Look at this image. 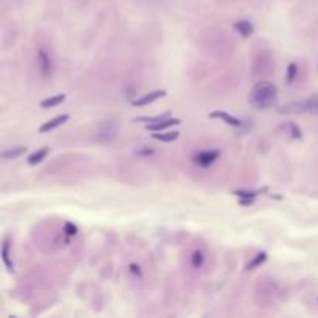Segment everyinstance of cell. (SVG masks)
Wrapping results in <instances>:
<instances>
[{
	"instance_id": "cell-1",
	"label": "cell",
	"mask_w": 318,
	"mask_h": 318,
	"mask_svg": "<svg viewBox=\"0 0 318 318\" xmlns=\"http://www.w3.org/2000/svg\"><path fill=\"white\" fill-rule=\"evenodd\" d=\"M278 101V87L268 81L256 83L250 93V103L256 109H270L275 107Z\"/></svg>"
},
{
	"instance_id": "cell-2",
	"label": "cell",
	"mask_w": 318,
	"mask_h": 318,
	"mask_svg": "<svg viewBox=\"0 0 318 318\" xmlns=\"http://www.w3.org/2000/svg\"><path fill=\"white\" fill-rule=\"evenodd\" d=\"M120 134V121L118 120H104L96 128V140L100 143H112Z\"/></svg>"
},
{
	"instance_id": "cell-3",
	"label": "cell",
	"mask_w": 318,
	"mask_h": 318,
	"mask_svg": "<svg viewBox=\"0 0 318 318\" xmlns=\"http://www.w3.org/2000/svg\"><path fill=\"white\" fill-rule=\"evenodd\" d=\"M219 157V151L213 149V151H204V152H199L195 157H194V162L197 165H201L204 168H208L211 163L216 162V158Z\"/></svg>"
},
{
	"instance_id": "cell-4",
	"label": "cell",
	"mask_w": 318,
	"mask_h": 318,
	"mask_svg": "<svg viewBox=\"0 0 318 318\" xmlns=\"http://www.w3.org/2000/svg\"><path fill=\"white\" fill-rule=\"evenodd\" d=\"M37 62H39L41 73L44 76H48L52 73V58H50V55L44 48H41L37 52Z\"/></svg>"
},
{
	"instance_id": "cell-5",
	"label": "cell",
	"mask_w": 318,
	"mask_h": 318,
	"mask_svg": "<svg viewBox=\"0 0 318 318\" xmlns=\"http://www.w3.org/2000/svg\"><path fill=\"white\" fill-rule=\"evenodd\" d=\"M174 125H180V120L179 118H165V120L158 121V123H154V125H146L148 131H152V132H160V131H165Z\"/></svg>"
},
{
	"instance_id": "cell-6",
	"label": "cell",
	"mask_w": 318,
	"mask_h": 318,
	"mask_svg": "<svg viewBox=\"0 0 318 318\" xmlns=\"http://www.w3.org/2000/svg\"><path fill=\"white\" fill-rule=\"evenodd\" d=\"M67 120H68V115H67V113H64V115H59V116L53 118V120L47 121L45 125H42V126H41V129H39V132H41V134H47V132L53 131V129L59 128L61 125H64Z\"/></svg>"
},
{
	"instance_id": "cell-7",
	"label": "cell",
	"mask_w": 318,
	"mask_h": 318,
	"mask_svg": "<svg viewBox=\"0 0 318 318\" xmlns=\"http://www.w3.org/2000/svg\"><path fill=\"white\" fill-rule=\"evenodd\" d=\"M165 95H166V90H155V92H151V93H148V95H144V96L135 100V101H134V106H148V104H151V103H154V101H157V100L163 98Z\"/></svg>"
},
{
	"instance_id": "cell-8",
	"label": "cell",
	"mask_w": 318,
	"mask_h": 318,
	"mask_svg": "<svg viewBox=\"0 0 318 318\" xmlns=\"http://www.w3.org/2000/svg\"><path fill=\"white\" fill-rule=\"evenodd\" d=\"M210 118H219V120L225 121V123L230 125V126H241V121L237 120V118L231 116L230 113H227V112H221V110L211 112V113H210Z\"/></svg>"
},
{
	"instance_id": "cell-9",
	"label": "cell",
	"mask_w": 318,
	"mask_h": 318,
	"mask_svg": "<svg viewBox=\"0 0 318 318\" xmlns=\"http://www.w3.org/2000/svg\"><path fill=\"white\" fill-rule=\"evenodd\" d=\"M233 27L242 37H249V36L253 34V25L249 20H239V22H236Z\"/></svg>"
},
{
	"instance_id": "cell-10",
	"label": "cell",
	"mask_w": 318,
	"mask_h": 318,
	"mask_svg": "<svg viewBox=\"0 0 318 318\" xmlns=\"http://www.w3.org/2000/svg\"><path fill=\"white\" fill-rule=\"evenodd\" d=\"M47 154H48V148H42V149H39V151H36V152H33L30 157H28V163L30 165H37V163H41L44 158L47 157Z\"/></svg>"
},
{
	"instance_id": "cell-11",
	"label": "cell",
	"mask_w": 318,
	"mask_h": 318,
	"mask_svg": "<svg viewBox=\"0 0 318 318\" xmlns=\"http://www.w3.org/2000/svg\"><path fill=\"white\" fill-rule=\"evenodd\" d=\"M23 154H27V148L25 146H19V148H11V149L4 151L2 157L5 158V160H11V158H17V157H20Z\"/></svg>"
},
{
	"instance_id": "cell-12",
	"label": "cell",
	"mask_w": 318,
	"mask_h": 318,
	"mask_svg": "<svg viewBox=\"0 0 318 318\" xmlns=\"http://www.w3.org/2000/svg\"><path fill=\"white\" fill-rule=\"evenodd\" d=\"M64 100H65V95H55V96H50V98L41 101V107H42V109L56 107V106H59Z\"/></svg>"
},
{
	"instance_id": "cell-13",
	"label": "cell",
	"mask_w": 318,
	"mask_h": 318,
	"mask_svg": "<svg viewBox=\"0 0 318 318\" xmlns=\"http://www.w3.org/2000/svg\"><path fill=\"white\" fill-rule=\"evenodd\" d=\"M165 118H169V112H166V113H163V115H158V116H152V118H143V116H140V118H135V123H146V125H154V123H158V121H162V120H165Z\"/></svg>"
},
{
	"instance_id": "cell-14",
	"label": "cell",
	"mask_w": 318,
	"mask_h": 318,
	"mask_svg": "<svg viewBox=\"0 0 318 318\" xmlns=\"http://www.w3.org/2000/svg\"><path fill=\"white\" fill-rule=\"evenodd\" d=\"M179 132L177 131H174V132H166V134H158V132H155L152 137L155 138V140H160V141H166V143H169V141H174V140H177L179 138Z\"/></svg>"
},
{
	"instance_id": "cell-15",
	"label": "cell",
	"mask_w": 318,
	"mask_h": 318,
	"mask_svg": "<svg viewBox=\"0 0 318 318\" xmlns=\"http://www.w3.org/2000/svg\"><path fill=\"white\" fill-rule=\"evenodd\" d=\"M265 259H267V255L262 252V253H258L256 256H255V259L253 261H250L249 264H247V270H253V268H256V267H259L261 264H264L265 262Z\"/></svg>"
},
{
	"instance_id": "cell-16",
	"label": "cell",
	"mask_w": 318,
	"mask_h": 318,
	"mask_svg": "<svg viewBox=\"0 0 318 318\" xmlns=\"http://www.w3.org/2000/svg\"><path fill=\"white\" fill-rule=\"evenodd\" d=\"M284 128H286V131L289 132V135H290L292 138H295V140L298 138V140H300V138L303 137V134H301V129H300V128H298L295 123H287Z\"/></svg>"
},
{
	"instance_id": "cell-17",
	"label": "cell",
	"mask_w": 318,
	"mask_h": 318,
	"mask_svg": "<svg viewBox=\"0 0 318 318\" xmlns=\"http://www.w3.org/2000/svg\"><path fill=\"white\" fill-rule=\"evenodd\" d=\"M297 73H298L297 64H293V62L289 64V67H287V84H292V83H293V79H295Z\"/></svg>"
},
{
	"instance_id": "cell-18",
	"label": "cell",
	"mask_w": 318,
	"mask_h": 318,
	"mask_svg": "<svg viewBox=\"0 0 318 318\" xmlns=\"http://www.w3.org/2000/svg\"><path fill=\"white\" fill-rule=\"evenodd\" d=\"M8 249H10V244H8V241H5L4 249H2V258H4V262L7 264L8 270H10V272H13V270H14V267H13V264H11V262H10V259H8Z\"/></svg>"
},
{
	"instance_id": "cell-19",
	"label": "cell",
	"mask_w": 318,
	"mask_h": 318,
	"mask_svg": "<svg viewBox=\"0 0 318 318\" xmlns=\"http://www.w3.org/2000/svg\"><path fill=\"white\" fill-rule=\"evenodd\" d=\"M202 264H204V255L201 252H195L192 255V267L194 268H201Z\"/></svg>"
},
{
	"instance_id": "cell-20",
	"label": "cell",
	"mask_w": 318,
	"mask_h": 318,
	"mask_svg": "<svg viewBox=\"0 0 318 318\" xmlns=\"http://www.w3.org/2000/svg\"><path fill=\"white\" fill-rule=\"evenodd\" d=\"M261 191H234L236 195H239V197H247V199H255Z\"/></svg>"
},
{
	"instance_id": "cell-21",
	"label": "cell",
	"mask_w": 318,
	"mask_h": 318,
	"mask_svg": "<svg viewBox=\"0 0 318 318\" xmlns=\"http://www.w3.org/2000/svg\"><path fill=\"white\" fill-rule=\"evenodd\" d=\"M76 231H78L76 225H73L71 222H67V224H65V233H67L68 236H73V234H76Z\"/></svg>"
},
{
	"instance_id": "cell-22",
	"label": "cell",
	"mask_w": 318,
	"mask_h": 318,
	"mask_svg": "<svg viewBox=\"0 0 318 318\" xmlns=\"http://www.w3.org/2000/svg\"><path fill=\"white\" fill-rule=\"evenodd\" d=\"M137 154H138V155H146V157H148V155H152V154H154V149H149V148L138 149V151H137Z\"/></svg>"
},
{
	"instance_id": "cell-23",
	"label": "cell",
	"mask_w": 318,
	"mask_h": 318,
	"mask_svg": "<svg viewBox=\"0 0 318 318\" xmlns=\"http://www.w3.org/2000/svg\"><path fill=\"white\" fill-rule=\"evenodd\" d=\"M253 204V199H247V197H241V205L247 207V205H252Z\"/></svg>"
},
{
	"instance_id": "cell-24",
	"label": "cell",
	"mask_w": 318,
	"mask_h": 318,
	"mask_svg": "<svg viewBox=\"0 0 318 318\" xmlns=\"http://www.w3.org/2000/svg\"><path fill=\"white\" fill-rule=\"evenodd\" d=\"M131 268H132V272H134V273H138V275H140V270H138V265H135V264H132V265H131Z\"/></svg>"
}]
</instances>
